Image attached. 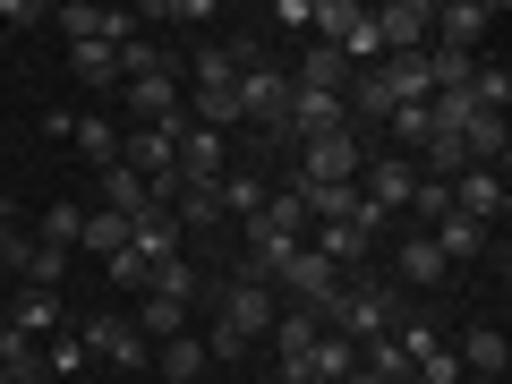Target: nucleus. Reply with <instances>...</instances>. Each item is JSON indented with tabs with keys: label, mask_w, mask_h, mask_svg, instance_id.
I'll list each match as a JSON object with an SVG mask.
<instances>
[{
	"label": "nucleus",
	"mask_w": 512,
	"mask_h": 384,
	"mask_svg": "<svg viewBox=\"0 0 512 384\" xmlns=\"http://www.w3.org/2000/svg\"><path fill=\"white\" fill-rule=\"evenodd\" d=\"M69 146H77V154H86V163H94V171H111V163H120V128H111V120H103V111H86V120H77V128H69Z\"/></svg>",
	"instance_id": "obj_23"
},
{
	"label": "nucleus",
	"mask_w": 512,
	"mask_h": 384,
	"mask_svg": "<svg viewBox=\"0 0 512 384\" xmlns=\"http://www.w3.org/2000/svg\"><path fill=\"white\" fill-rule=\"evenodd\" d=\"M154 367H163V384H197L214 359H205L197 333H171V342H154Z\"/></svg>",
	"instance_id": "obj_19"
},
{
	"label": "nucleus",
	"mask_w": 512,
	"mask_h": 384,
	"mask_svg": "<svg viewBox=\"0 0 512 384\" xmlns=\"http://www.w3.org/2000/svg\"><path fill=\"white\" fill-rule=\"evenodd\" d=\"M77 367H86V342H77V333H52V342H43V384L77 376Z\"/></svg>",
	"instance_id": "obj_32"
},
{
	"label": "nucleus",
	"mask_w": 512,
	"mask_h": 384,
	"mask_svg": "<svg viewBox=\"0 0 512 384\" xmlns=\"http://www.w3.org/2000/svg\"><path fill=\"white\" fill-rule=\"evenodd\" d=\"M103 265H111V282H120V291H146V274H154V265H146V256H137V248L103 256Z\"/></svg>",
	"instance_id": "obj_37"
},
{
	"label": "nucleus",
	"mask_w": 512,
	"mask_h": 384,
	"mask_svg": "<svg viewBox=\"0 0 512 384\" xmlns=\"http://www.w3.org/2000/svg\"><path fill=\"white\" fill-rule=\"evenodd\" d=\"M427 239L444 248V265H470V256H487V248H495V231H487L478 214H461V205H453V214H436V222H427Z\"/></svg>",
	"instance_id": "obj_11"
},
{
	"label": "nucleus",
	"mask_w": 512,
	"mask_h": 384,
	"mask_svg": "<svg viewBox=\"0 0 512 384\" xmlns=\"http://www.w3.org/2000/svg\"><path fill=\"white\" fill-rule=\"evenodd\" d=\"M52 26H69V43H137V9H86V0H69V9H52Z\"/></svg>",
	"instance_id": "obj_10"
},
{
	"label": "nucleus",
	"mask_w": 512,
	"mask_h": 384,
	"mask_svg": "<svg viewBox=\"0 0 512 384\" xmlns=\"http://www.w3.org/2000/svg\"><path fill=\"white\" fill-rule=\"evenodd\" d=\"M197 291H205V274L188 265V256H171V265H154V274H146V291H137V299H180V308H188Z\"/></svg>",
	"instance_id": "obj_24"
},
{
	"label": "nucleus",
	"mask_w": 512,
	"mask_h": 384,
	"mask_svg": "<svg viewBox=\"0 0 512 384\" xmlns=\"http://www.w3.org/2000/svg\"><path fill=\"white\" fill-rule=\"evenodd\" d=\"M26 239H35V231H26V222L0 205V274H18V265H26Z\"/></svg>",
	"instance_id": "obj_35"
},
{
	"label": "nucleus",
	"mask_w": 512,
	"mask_h": 384,
	"mask_svg": "<svg viewBox=\"0 0 512 384\" xmlns=\"http://www.w3.org/2000/svg\"><path fill=\"white\" fill-rule=\"evenodd\" d=\"M0 333H9V308H0Z\"/></svg>",
	"instance_id": "obj_41"
},
{
	"label": "nucleus",
	"mask_w": 512,
	"mask_h": 384,
	"mask_svg": "<svg viewBox=\"0 0 512 384\" xmlns=\"http://www.w3.org/2000/svg\"><path fill=\"white\" fill-rule=\"evenodd\" d=\"M487 26H495L487 0H444V9H436V43H444V52H478Z\"/></svg>",
	"instance_id": "obj_13"
},
{
	"label": "nucleus",
	"mask_w": 512,
	"mask_h": 384,
	"mask_svg": "<svg viewBox=\"0 0 512 384\" xmlns=\"http://www.w3.org/2000/svg\"><path fill=\"white\" fill-rule=\"evenodd\" d=\"M265 197H274V188L256 180V171H222V214H231V222H256Z\"/></svg>",
	"instance_id": "obj_25"
},
{
	"label": "nucleus",
	"mask_w": 512,
	"mask_h": 384,
	"mask_svg": "<svg viewBox=\"0 0 512 384\" xmlns=\"http://www.w3.org/2000/svg\"><path fill=\"white\" fill-rule=\"evenodd\" d=\"M453 205L495 231V222H504V171H461V180H453Z\"/></svg>",
	"instance_id": "obj_15"
},
{
	"label": "nucleus",
	"mask_w": 512,
	"mask_h": 384,
	"mask_svg": "<svg viewBox=\"0 0 512 384\" xmlns=\"http://www.w3.org/2000/svg\"><path fill=\"white\" fill-rule=\"evenodd\" d=\"M0 384H9V367H0Z\"/></svg>",
	"instance_id": "obj_43"
},
{
	"label": "nucleus",
	"mask_w": 512,
	"mask_h": 384,
	"mask_svg": "<svg viewBox=\"0 0 512 384\" xmlns=\"http://www.w3.org/2000/svg\"><path fill=\"white\" fill-rule=\"evenodd\" d=\"M69 69H77V86H86V94H120V86H128L111 43H69Z\"/></svg>",
	"instance_id": "obj_17"
},
{
	"label": "nucleus",
	"mask_w": 512,
	"mask_h": 384,
	"mask_svg": "<svg viewBox=\"0 0 512 384\" xmlns=\"http://www.w3.org/2000/svg\"><path fill=\"white\" fill-rule=\"evenodd\" d=\"M384 128L402 137V154H419L427 137H436V120H427V103H402V111H393V120H384Z\"/></svg>",
	"instance_id": "obj_33"
},
{
	"label": "nucleus",
	"mask_w": 512,
	"mask_h": 384,
	"mask_svg": "<svg viewBox=\"0 0 512 384\" xmlns=\"http://www.w3.org/2000/svg\"><path fill=\"white\" fill-rule=\"evenodd\" d=\"M120 103H128V120H137V128H171V137L188 128L180 69H146V77H128V86H120Z\"/></svg>",
	"instance_id": "obj_5"
},
{
	"label": "nucleus",
	"mask_w": 512,
	"mask_h": 384,
	"mask_svg": "<svg viewBox=\"0 0 512 384\" xmlns=\"http://www.w3.org/2000/svg\"><path fill=\"white\" fill-rule=\"evenodd\" d=\"M128 248L146 256V265H171V256H180V222H171L163 205H146V214L128 222Z\"/></svg>",
	"instance_id": "obj_14"
},
{
	"label": "nucleus",
	"mask_w": 512,
	"mask_h": 384,
	"mask_svg": "<svg viewBox=\"0 0 512 384\" xmlns=\"http://www.w3.org/2000/svg\"><path fill=\"white\" fill-rule=\"evenodd\" d=\"M350 77H359V69H350L333 43H308L299 69H291V86H299V94H342V103H350Z\"/></svg>",
	"instance_id": "obj_12"
},
{
	"label": "nucleus",
	"mask_w": 512,
	"mask_h": 384,
	"mask_svg": "<svg viewBox=\"0 0 512 384\" xmlns=\"http://www.w3.org/2000/svg\"><path fill=\"white\" fill-rule=\"evenodd\" d=\"M171 222H180V239L188 231H214V222H222V188H180V197H171Z\"/></svg>",
	"instance_id": "obj_27"
},
{
	"label": "nucleus",
	"mask_w": 512,
	"mask_h": 384,
	"mask_svg": "<svg viewBox=\"0 0 512 384\" xmlns=\"http://www.w3.org/2000/svg\"><path fill=\"white\" fill-rule=\"evenodd\" d=\"M410 188H419V163H410V154H367V171H359V197L376 205L384 222H393V214L410 205Z\"/></svg>",
	"instance_id": "obj_9"
},
{
	"label": "nucleus",
	"mask_w": 512,
	"mask_h": 384,
	"mask_svg": "<svg viewBox=\"0 0 512 384\" xmlns=\"http://www.w3.org/2000/svg\"><path fill=\"white\" fill-rule=\"evenodd\" d=\"M282 111H291V69L248 60V69H239V120H256V128H274V137H282Z\"/></svg>",
	"instance_id": "obj_6"
},
{
	"label": "nucleus",
	"mask_w": 512,
	"mask_h": 384,
	"mask_svg": "<svg viewBox=\"0 0 512 384\" xmlns=\"http://www.w3.org/2000/svg\"><path fill=\"white\" fill-rule=\"evenodd\" d=\"M146 205H154V188L137 180V171H128V163H111V171H103V214L137 222V214H146Z\"/></svg>",
	"instance_id": "obj_22"
},
{
	"label": "nucleus",
	"mask_w": 512,
	"mask_h": 384,
	"mask_svg": "<svg viewBox=\"0 0 512 384\" xmlns=\"http://www.w3.org/2000/svg\"><path fill=\"white\" fill-rule=\"evenodd\" d=\"M60 274H69V256H60V248H43V239H26V265H18V282H26V291H60Z\"/></svg>",
	"instance_id": "obj_30"
},
{
	"label": "nucleus",
	"mask_w": 512,
	"mask_h": 384,
	"mask_svg": "<svg viewBox=\"0 0 512 384\" xmlns=\"http://www.w3.org/2000/svg\"><path fill=\"white\" fill-rule=\"evenodd\" d=\"M367 171V137L359 128H333V137H308L299 146V171L291 180H308V188H350Z\"/></svg>",
	"instance_id": "obj_4"
},
{
	"label": "nucleus",
	"mask_w": 512,
	"mask_h": 384,
	"mask_svg": "<svg viewBox=\"0 0 512 384\" xmlns=\"http://www.w3.org/2000/svg\"><path fill=\"white\" fill-rule=\"evenodd\" d=\"M9 26H18V35L26 26H52V9H43V0H0V35H9Z\"/></svg>",
	"instance_id": "obj_38"
},
{
	"label": "nucleus",
	"mask_w": 512,
	"mask_h": 384,
	"mask_svg": "<svg viewBox=\"0 0 512 384\" xmlns=\"http://www.w3.org/2000/svg\"><path fill=\"white\" fill-rule=\"evenodd\" d=\"M402 274H410V282H427V291H436V282L453 274V265H444V248H436V239H427V231H410V239H402Z\"/></svg>",
	"instance_id": "obj_29"
},
{
	"label": "nucleus",
	"mask_w": 512,
	"mask_h": 384,
	"mask_svg": "<svg viewBox=\"0 0 512 384\" xmlns=\"http://www.w3.org/2000/svg\"><path fill=\"white\" fill-rule=\"evenodd\" d=\"M316 333H325V325H316L308 308H282V316H274V333H265V342L282 350V376H291V367H308V350H316Z\"/></svg>",
	"instance_id": "obj_18"
},
{
	"label": "nucleus",
	"mask_w": 512,
	"mask_h": 384,
	"mask_svg": "<svg viewBox=\"0 0 512 384\" xmlns=\"http://www.w3.org/2000/svg\"><path fill=\"white\" fill-rule=\"evenodd\" d=\"M308 248L325 256L333 274H350V265L367 256V231H359V222H308Z\"/></svg>",
	"instance_id": "obj_16"
},
{
	"label": "nucleus",
	"mask_w": 512,
	"mask_h": 384,
	"mask_svg": "<svg viewBox=\"0 0 512 384\" xmlns=\"http://www.w3.org/2000/svg\"><path fill=\"white\" fill-rule=\"evenodd\" d=\"M274 316H282L274 282H256V274H231V282H214V325H231L239 342H265V333H274Z\"/></svg>",
	"instance_id": "obj_3"
},
{
	"label": "nucleus",
	"mask_w": 512,
	"mask_h": 384,
	"mask_svg": "<svg viewBox=\"0 0 512 384\" xmlns=\"http://www.w3.org/2000/svg\"><path fill=\"white\" fill-rule=\"evenodd\" d=\"M410 376H419V384H461V359H453V342L419 350V359H410Z\"/></svg>",
	"instance_id": "obj_34"
},
{
	"label": "nucleus",
	"mask_w": 512,
	"mask_h": 384,
	"mask_svg": "<svg viewBox=\"0 0 512 384\" xmlns=\"http://www.w3.org/2000/svg\"><path fill=\"white\" fill-rule=\"evenodd\" d=\"M393 384H419V376H393Z\"/></svg>",
	"instance_id": "obj_42"
},
{
	"label": "nucleus",
	"mask_w": 512,
	"mask_h": 384,
	"mask_svg": "<svg viewBox=\"0 0 512 384\" xmlns=\"http://www.w3.org/2000/svg\"><path fill=\"white\" fill-rule=\"evenodd\" d=\"M9 333H26V342H52V333H60V291H18Z\"/></svg>",
	"instance_id": "obj_20"
},
{
	"label": "nucleus",
	"mask_w": 512,
	"mask_h": 384,
	"mask_svg": "<svg viewBox=\"0 0 512 384\" xmlns=\"http://www.w3.org/2000/svg\"><path fill=\"white\" fill-rule=\"evenodd\" d=\"M77 248H86V256H120V248H128V222L94 205V214H86V231H77Z\"/></svg>",
	"instance_id": "obj_31"
},
{
	"label": "nucleus",
	"mask_w": 512,
	"mask_h": 384,
	"mask_svg": "<svg viewBox=\"0 0 512 384\" xmlns=\"http://www.w3.org/2000/svg\"><path fill=\"white\" fill-rule=\"evenodd\" d=\"M239 231H248V256H239V274L274 282L282 265H291L299 248H308V205H299V188H274V197H265V214H256V222H239Z\"/></svg>",
	"instance_id": "obj_1"
},
{
	"label": "nucleus",
	"mask_w": 512,
	"mask_h": 384,
	"mask_svg": "<svg viewBox=\"0 0 512 384\" xmlns=\"http://www.w3.org/2000/svg\"><path fill=\"white\" fill-rule=\"evenodd\" d=\"M77 342H86V359H111V367H154V342L137 333V316H86V325H77Z\"/></svg>",
	"instance_id": "obj_7"
},
{
	"label": "nucleus",
	"mask_w": 512,
	"mask_h": 384,
	"mask_svg": "<svg viewBox=\"0 0 512 384\" xmlns=\"http://www.w3.org/2000/svg\"><path fill=\"white\" fill-rule=\"evenodd\" d=\"M197 342H205V359H222V367H231V359H248V342H239V333H231V325H205V333H197Z\"/></svg>",
	"instance_id": "obj_39"
},
{
	"label": "nucleus",
	"mask_w": 512,
	"mask_h": 384,
	"mask_svg": "<svg viewBox=\"0 0 512 384\" xmlns=\"http://www.w3.org/2000/svg\"><path fill=\"white\" fill-rule=\"evenodd\" d=\"M453 359H461V367H478V376H504V359H512V350H504V333H495V325H470Z\"/></svg>",
	"instance_id": "obj_26"
},
{
	"label": "nucleus",
	"mask_w": 512,
	"mask_h": 384,
	"mask_svg": "<svg viewBox=\"0 0 512 384\" xmlns=\"http://www.w3.org/2000/svg\"><path fill=\"white\" fill-rule=\"evenodd\" d=\"M9 384H43V376H9Z\"/></svg>",
	"instance_id": "obj_40"
},
{
	"label": "nucleus",
	"mask_w": 512,
	"mask_h": 384,
	"mask_svg": "<svg viewBox=\"0 0 512 384\" xmlns=\"http://www.w3.org/2000/svg\"><path fill=\"white\" fill-rule=\"evenodd\" d=\"M367 18H376V43H384V60L427 52V43H436V9H427V0H384V9H367Z\"/></svg>",
	"instance_id": "obj_8"
},
{
	"label": "nucleus",
	"mask_w": 512,
	"mask_h": 384,
	"mask_svg": "<svg viewBox=\"0 0 512 384\" xmlns=\"http://www.w3.org/2000/svg\"><path fill=\"white\" fill-rule=\"evenodd\" d=\"M26 231H35L43 248H60V256H69V248H77V231H86V214H77V205H43V214L26 222Z\"/></svg>",
	"instance_id": "obj_28"
},
{
	"label": "nucleus",
	"mask_w": 512,
	"mask_h": 384,
	"mask_svg": "<svg viewBox=\"0 0 512 384\" xmlns=\"http://www.w3.org/2000/svg\"><path fill=\"white\" fill-rule=\"evenodd\" d=\"M402 316H410L402 291H384V282H350V274H342V291H333V308H325V333H342V342H376V333H393Z\"/></svg>",
	"instance_id": "obj_2"
},
{
	"label": "nucleus",
	"mask_w": 512,
	"mask_h": 384,
	"mask_svg": "<svg viewBox=\"0 0 512 384\" xmlns=\"http://www.w3.org/2000/svg\"><path fill=\"white\" fill-rule=\"evenodd\" d=\"M410 214H419V222L453 214V188H444V180H427V171H419V188H410Z\"/></svg>",
	"instance_id": "obj_36"
},
{
	"label": "nucleus",
	"mask_w": 512,
	"mask_h": 384,
	"mask_svg": "<svg viewBox=\"0 0 512 384\" xmlns=\"http://www.w3.org/2000/svg\"><path fill=\"white\" fill-rule=\"evenodd\" d=\"M299 376L350 384V376H359V342H342V333H316V350H308V367H299Z\"/></svg>",
	"instance_id": "obj_21"
}]
</instances>
